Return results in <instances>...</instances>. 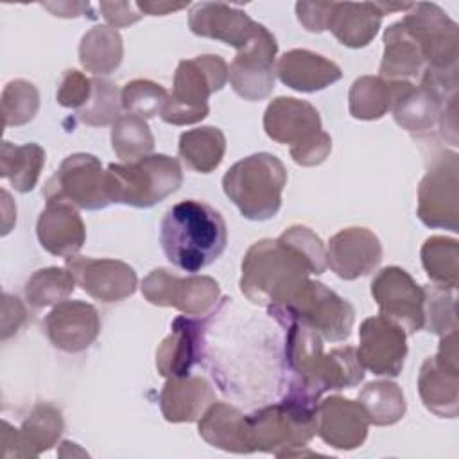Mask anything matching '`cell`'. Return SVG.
Returning <instances> with one entry per match:
<instances>
[{
  "mask_svg": "<svg viewBox=\"0 0 459 459\" xmlns=\"http://www.w3.org/2000/svg\"><path fill=\"white\" fill-rule=\"evenodd\" d=\"M326 269V249L307 226H290L278 238L255 242L244 260L240 290L255 305L273 307L290 298L310 274Z\"/></svg>",
  "mask_w": 459,
  "mask_h": 459,
  "instance_id": "6da1fadb",
  "label": "cell"
},
{
  "mask_svg": "<svg viewBox=\"0 0 459 459\" xmlns=\"http://www.w3.org/2000/svg\"><path fill=\"white\" fill-rule=\"evenodd\" d=\"M285 328L283 360L289 373L285 396L317 405L326 391H341L364 380V368L351 346L323 351V337L299 323Z\"/></svg>",
  "mask_w": 459,
  "mask_h": 459,
  "instance_id": "7a4b0ae2",
  "label": "cell"
},
{
  "mask_svg": "<svg viewBox=\"0 0 459 459\" xmlns=\"http://www.w3.org/2000/svg\"><path fill=\"white\" fill-rule=\"evenodd\" d=\"M226 242L224 217L197 199L176 203L160 224V244L167 260L186 273H197L213 264L226 249Z\"/></svg>",
  "mask_w": 459,
  "mask_h": 459,
  "instance_id": "3957f363",
  "label": "cell"
},
{
  "mask_svg": "<svg viewBox=\"0 0 459 459\" xmlns=\"http://www.w3.org/2000/svg\"><path fill=\"white\" fill-rule=\"evenodd\" d=\"M246 427L253 452L276 457L317 455L303 450L316 436V405L312 403L283 396L281 402L247 414Z\"/></svg>",
  "mask_w": 459,
  "mask_h": 459,
  "instance_id": "277c9868",
  "label": "cell"
},
{
  "mask_svg": "<svg viewBox=\"0 0 459 459\" xmlns=\"http://www.w3.org/2000/svg\"><path fill=\"white\" fill-rule=\"evenodd\" d=\"M287 185L285 165L269 152H256L233 163L224 178L222 190L249 221L273 219L281 206Z\"/></svg>",
  "mask_w": 459,
  "mask_h": 459,
  "instance_id": "5b68a950",
  "label": "cell"
},
{
  "mask_svg": "<svg viewBox=\"0 0 459 459\" xmlns=\"http://www.w3.org/2000/svg\"><path fill=\"white\" fill-rule=\"evenodd\" d=\"M106 179L111 203L151 208L181 186L183 170L176 158L149 154L134 161L109 163Z\"/></svg>",
  "mask_w": 459,
  "mask_h": 459,
  "instance_id": "8992f818",
  "label": "cell"
},
{
  "mask_svg": "<svg viewBox=\"0 0 459 459\" xmlns=\"http://www.w3.org/2000/svg\"><path fill=\"white\" fill-rule=\"evenodd\" d=\"M267 312L281 326L299 323L332 342L346 341L355 323L351 303L314 280L305 281L283 303L267 307Z\"/></svg>",
  "mask_w": 459,
  "mask_h": 459,
  "instance_id": "52a82bcc",
  "label": "cell"
},
{
  "mask_svg": "<svg viewBox=\"0 0 459 459\" xmlns=\"http://www.w3.org/2000/svg\"><path fill=\"white\" fill-rule=\"evenodd\" d=\"M230 68L221 56L204 54L179 61L174 86L161 111V120L172 126L197 124L208 117V99L224 88Z\"/></svg>",
  "mask_w": 459,
  "mask_h": 459,
  "instance_id": "ba28073f",
  "label": "cell"
},
{
  "mask_svg": "<svg viewBox=\"0 0 459 459\" xmlns=\"http://www.w3.org/2000/svg\"><path fill=\"white\" fill-rule=\"evenodd\" d=\"M402 23L418 43L425 70L441 74L457 72L459 29L439 5L430 2L412 4Z\"/></svg>",
  "mask_w": 459,
  "mask_h": 459,
  "instance_id": "9c48e42d",
  "label": "cell"
},
{
  "mask_svg": "<svg viewBox=\"0 0 459 459\" xmlns=\"http://www.w3.org/2000/svg\"><path fill=\"white\" fill-rule=\"evenodd\" d=\"M45 201H65L82 210H102L111 199L102 163L93 154L75 152L66 156L59 169L47 179Z\"/></svg>",
  "mask_w": 459,
  "mask_h": 459,
  "instance_id": "30bf717a",
  "label": "cell"
},
{
  "mask_svg": "<svg viewBox=\"0 0 459 459\" xmlns=\"http://www.w3.org/2000/svg\"><path fill=\"white\" fill-rule=\"evenodd\" d=\"M459 160L455 152L443 151L430 163L418 186V217L429 228H459Z\"/></svg>",
  "mask_w": 459,
  "mask_h": 459,
  "instance_id": "8fae6325",
  "label": "cell"
},
{
  "mask_svg": "<svg viewBox=\"0 0 459 459\" xmlns=\"http://www.w3.org/2000/svg\"><path fill=\"white\" fill-rule=\"evenodd\" d=\"M142 294L151 305L174 307L186 316H204L217 305L221 287L210 276H178L158 267L143 278Z\"/></svg>",
  "mask_w": 459,
  "mask_h": 459,
  "instance_id": "7c38bea8",
  "label": "cell"
},
{
  "mask_svg": "<svg viewBox=\"0 0 459 459\" xmlns=\"http://www.w3.org/2000/svg\"><path fill=\"white\" fill-rule=\"evenodd\" d=\"M418 391L423 405L439 418H455L459 411L457 330L441 335L437 353L420 368Z\"/></svg>",
  "mask_w": 459,
  "mask_h": 459,
  "instance_id": "4fadbf2b",
  "label": "cell"
},
{
  "mask_svg": "<svg viewBox=\"0 0 459 459\" xmlns=\"http://www.w3.org/2000/svg\"><path fill=\"white\" fill-rule=\"evenodd\" d=\"M371 296L382 317L405 333H416L425 323V290L402 267H384L371 281Z\"/></svg>",
  "mask_w": 459,
  "mask_h": 459,
  "instance_id": "5bb4252c",
  "label": "cell"
},
{
  "mask_svg": "<svg viewBox=\"0 0 459 459\" xmlns=\"http://www.w3.org/2000/svg\"><path fill=\"white\" fill-rule=\"evenodd\" d=\"M278 43L262 25L258 32L240 48L230 65V84L244 100H262L274 88V59Z\"/></svg>",
  "mask_w": 459,
  "mask_h": 459,
  "instance_id": "9a60e30c",
  "label": "cell"
},
{
  "mask_svg": "<svg viewBox=\"0 0 459 459\" xmlns=\"http://www.w3.org/2000/svg\"><path fill=\"white\" fill-rule=\"evenodd\" d=\"M65 267L72 273L75 283L93 299L102 303H117L134 294L138 278L134 269L113 258L68 256Z\"/></svg>",
  "mask_w": 459,
  "mask_h": 459,
  "instance_id": "2e32d148",
  "label": "cell"
},
{
  "mask_svg": "<svg viewBox=\"0 0 459 459\" xmlns=\"http://www.w3.org/2000/svg\"><path fill=\"white\" fill-rule=\"evenodd\" d=\"M405 330L393 321L373 316L362 321L359 330L357 359L364 369L380 377H398L407 355Z\"/></svg>",
  "mask_w": 459,
  "mask_h": 459,
  "instance_id": "e0dca14e",
  "label": "cell"
},
{
  "mask_svg": "<svg viewBox=\"0 0 459 459\" xmlns=\"http://www.w3.org/2000/svg\"><path fill=\"white\" fill-rule=\"evenodd\" d=\"M63 429L61 411L50 403H38L20 429L2 421V457H36L57 443Z\"/></svg>",
  "mask_w": 459,
  "mask_h": 459,
  "instance_id": "ac0fdd59",
  "label": "cell"
},
{
  "mask_svg": "<svg viewBox=\"0 0 459 459\" xmlns=\"http://www.w3.org/2000/svg\"><path fill=\"white\" fill-rule=\"evenodd\" d=\"M48 341L61 351L79 353L93 344L100 332L99 312L93 305L75 299L57 303L43 321Z\"/></svg>",
  "mask_w": 459,
  "mask_h": 459,
  "instance_id": "d6986e66",
  "label": "cell"
},
{
  "mask_svg": "<svg viewBox=\"0 0 459 459\" xmlns=\"http://www.w3.org/2000/svg\"><path fill=\"white\" fill-rule=\"evenodd\" d=\"M368 416L359 402L333 394L316 405V434L337 450H353L368 437Z\"/></svg>",
  "mask_w": 459,
  "mask_h": 459,
  "instance_id": "ffe728a7",
  "label": "cell"
},
{
  "mask_svg": "<svg viewBox=\"0 0 459 459\" xmlns=\"http://www.w3.org/2000/svg\"><path fill=\"white\" fill-rule=\"evenodd\" d=\"M206 344V323L190 316H178L170 333L156 350V369L165 378L190 375L203 360Z\"/></svg>",
  "mask_w": 459,
  "mask_h": 459,
  "instance_id": "44dd1931",
  "label": "cell"
},
{
  "mask_svg": "<svg viewBox=\"0 0 459 459\" xmlns=\"http://www.w3.org/2000/svg\"><path fill=\"white\" fill-rule=\"evenodd\" d=\"M382 262V244L368 228H344L328 240L326 265L342 280L373 273Z\"/></svg>",
  "mask_w": 459,
  "mask_h": 459,
  "instance_id": "7402d4cb",
  "label": "cell"
},
{
  "mask_svg": "<svg viewBox=\"0 0 459 459\" xmlns=\"http://www.w3.org/2000/svg\"><path fill=\"white\" fill-rule=\"evenodd\" d=\"M188 27L195 36L222 41L240 50L262 27L253 22L244 11L221 4V2H201L190 9Z\"/></svg>",
  "mask_w": 459,
  "mask_h": 459,
  "instance_id": "603a6c76",
  "label": "cell"
},
{
  "mask_svg": "<svg viewBox=\"0 0 459 459\" xmlns=\"http://www.w3.org/2000/svg\"><path fill=\"white\" fill-rule=\"evenodd\" d=\"M264 129L271 140L290 147L323 131L317 109L294 97H276L269 102L264 113Z\"/></svg>",
  "mask_w": 459,
  "mask_h": 459,
  "instance_id": "cb8c5ba5",
  "label": "cell"
},
{
  "mask_svg": "<svg viewBox=\"0 0 459 459\" xmlns=\"http://www.w3.org/2000/svg\"><path fill=\"white\" fill-rule=\"evenodd\" d=\"M36 235L43 249L56 256H74L86 240V226L77 208L65 201H48L39 213Z\"/></svg>",
  "mask_w": 459,
  "mask_h": 459,
  "instance_id": "d4e9b609",
  "label": "cell"
},
{
  "mask_svg": "<svg viewBox=\"0 0 459 459\" xmlns=\"http://www.w3.org/2000/svg\"><path fill=\"white\" fill-rule=\"evenodd\" d=\"M274 68L285 86L303 93L325 90L342 77L341 68L333 61L305 48L285 52Z\"/></svg>",
  "mask_w": 459,
  "mask_h": 459,
  "instance_id": "484cf974",
  "label": "cell"
},
{
  "mask_svg": "<svg viewBox=\"0 0 459 459\" xmlns=\"http://www.w3.org/2000/svg\"><path fill=\"white\" fill-rule=\"evenodd\" d=\"M215 402L212 385L203 377L185 375L167 378L160 393V409L170 423L197 421Z\"/></svg>",
  "mask_w": 459,
  "mask_h": 459,
  "instance_id": "4316f807",
  "label": "cell"
},
{
  "mask_svg": "<svg viewBox=\"0 0 459 459\" xmlns=\"http://www.w3.org/2000/svg\"><path fill=\"white\" fill-rule=\"evenodd\" d=\"M384 13L377 2H333L328 29L335 39L350 48L366 47L378 32Z\"/></svg>",
  "mask_w": 459,
  "mask_h": 459,
  "instance_id": "83f0119b",
  "label": "cell"
},
{
  "mask_svg": "<svg viewBox=\"0 0 459 459\" xmlns=\"http://www.w3.org/2000/svg\"><path fill=\"white\" fill-rule=\"evenodd\" d=\"M197 429L199 436L215 448L233 454L253 452L247 437L246 414L230 403L213 402L199 418Z\"/></svg>",
  "mask_w": 459,
  "mask_h": 459,
  "instance_id": "f1b7e54d",
  "label": "cell"
},
{
  "mask_svg": "<svg viewBox=\"0 0 459 459\" xmlns=\"http://www.w3.org/2000/svg\"><path fill=\"white\" fill-rule=\"evenodd\" d=\"M425 72V61L414 38L405 25L394 22L384 32V56L380 63V77L387 81L420 79Z\"/></svg>",
  "mask_w": 459,
  "mask_h": 459,
  "instance_id": "f546056e",
  "label": "cell"
},
{
  "mask_svg": "<svg viewBox=\"0 0 459 459\" xmlns=\"http://www.w3.org/2000/svg\"><path fill=\"white\" fill-rule=\"evenodd\" d=\"M405 81H387L380 75H362L353 81L348 93L350 115L357 120L382 118L405 86Z\"/></svg>",
  "mask_w": 459,
  "mask_h": 459,
  "instance_id": "4dcf8cb0",
  "label": "cell"
},
{
  "mask_svg": "<svg viewBox=\"0 0 459 459\" xmlns=\"http://www.w3.org/2000/svg\"><path fill=\"white\" fill-rule=\"evenodd\" d=\"M178 152L181 161L194 172L210 174L215 170L226 152V136L219 127L201 126L181 133Z\"/></svg>",
  "mask_w": 459,
  "mask_h": 459,
  "instance_id": "1f68e13d",
  "label": "cell"
},
{
  "mask_svg": "<svg viewBox=\"0 0 459 459\" xmlns=\"http://www.w3.org/2000/svg\"><path fill=\"white\" fill-rule=\"evenodd\" d=\"M124 57L122 36L108 25L91 27L79 43V61L84 70L108 75L115 72Z\"/></svg>",
  "mask_w": 459,
  "mask_h": 459,
  "instance_id": "d6a6232c",
  "label": "cell"
},
{
  "mask_svg": "<svg viewBox=\"0 0 459 459\" xmlns=\"http://www.w3.org/2000/svg\"><path fill=\"white\" fill-rule=\"evenodd\" d=\"M45 165V151L38 143L14 145L11 142L2 143L0 151V176L11 183V186L22 194L30 192Z\"/></svg>",
  "mask_w": 459,
  "mask_h": 459,
  "instance_id": "836d02e7",
  "label": "cell"
},
{
  "mask_svg": "<svg viewBox=\"0 0 459 459\" xmlns=\"http://www.w3.org/2000/svg\"><path fill=\"white\" fill-rule=\"evenodd\" d=\"M357 402L364 409L368 421L378 427L393 425L405 414V398L398 384L389 380H377L366 384L359 393Z\"/></svg>",
  "mask_w": 459,
  "mask_h": 459,
  "instance_id": "e575fe53",
  "label": "cell"
},
{
  "mask_svg": "<svg viewBox=\"0 0 459 459\" xmlns=\"http://www.w3.org/2000/svg\"><path fill=\"white\" fill-rule=\"evenodd\" d=\"M421 264L427 276L443 289L455 290L459 274L457 240L443 235L429 237L421 246Z\"/></svg>",
  "mask_w": 459,
  "mask_h": 459,
  "instance_id": "d590c367",
  "label": "cell"
},
{
  "mask_svg": "<svg viewBox=\"0 0 459 459\" xmlns=\"http://www.w3.org/2000/svg\"><path fill=\"white\" fill-rule=\"evenodd\" d=\"M111 149L124 161L149 156L154 149V136L145 118L129 113L120 115L111 126Z\"/></svg>",
  "mask_w": 459,
  "mask_h": 459,
  "instance_id": "8d00e7d4",
  "label": "cell"
},
{
  "mask_svg": "<svg viewBox=\"0 0 459 459\" xmlns=\"http://www.w3.org/2000/svg\"><path fill=\"white\" fill-rule=\"evenodd\" d=\"M74 289L75 280L66 267H45L25 283V298L32 307H50L65 301Z\"/></svg>",
  "mask_w": 459,
  "mask_h": 459,
  "instance_id": "74e56055",
  "label": "cell"
},
{
  "mask_svg": "<svg viewBox=\"0 0 459 459\" xmlns=\"http://www.w3.org/2000/svg\"><path fill=\"white\" fill-rule=\"evenodd\" d=\"M122 111V91L117 88L115 82L93 77L91 79V95L88 102L77 109V117L81 122L102 127L108 124H115V120L120 117Z\"/></svg>",
  "mask_w": 459,
  "mask_h": 459,
  "instance_id": "f35d334b",
  "label": "cell"
},
{
  "mask_svg": "<svg viewBox=\"0 0 459 459\" xmlns=\"http://www.w3.org/2000/svg\"><path fill=\"white\" fill-rule=\"evenodd\" d=\"M39 109V93L36 86L25 79L9 81L2 91L4 127L23 126L30 122Z\"/></svg>",
  "mask_w": 459,
  "mask_h": 459,
  "instance_id": "ab89813d",
  "label": "cell"
},
{
  "mask_svg": "<svg viewBox=\"0 0 459 459\" xmlns=\"http://www.w3.org/2000/svg\"><path fill=\"white\" fill-rule=\"evenodd\" d=\"M167 99L169 91L149 79H134L122 88V109L145 120L161 115Z\"/></svg>",
  "mask_w": 459,
  "mask_h": 459,
  "instance_id": "60d3db41",
  "label": "cell"
},
{
  "mask_svg": "<svg viewBox=\"0 0 459 459\" xmlns=\"http://www.w3.org/2000/svg\"><path fill=\"white\" fill-rule=\"evenodd\" d=\"M425 290V323L423 328L436 335H445L457 330L455 301L450 289L439 285H427Z\"/></svg>",
  "mask_w": 459,
  "mask_h": 459,
  "instance_id": "b9f144b4",
  "label": "cell"
},
{
  "mask_svg": "<svg viewBox=\"0 0 459 459\" xmlns=\"http://www.w3.org/2000/svg\"><path fill=\"white\" fill-rule=\"evenodd\" d=\"M91 95V79L79 70H66L57 88V104L63 108L81 109Z\"/></svg>",
  "mask_w": 459,
  "mask_h": 459,
  "instance_id": "7bdbcfd3",
  "label": "cell"
},
{
  "mask_svg": "<svg viewBox=\"0 0 459 459\" xmlns=\"http://www.w3.org/2000/svg\"><path fill=\"white\" fill-rule=\"evenodd\" d=\"M332 151V138L328 133L319 131L316 136L292 145L290 156L301 167H316L323 163Z\"/></svg>",
  "mask_w": 459,
  "mask_h": 459,
  "instance_id": "ee69618b",
  "label": "cell"
},
{
  "mask_svg": "<svg viewBox=\"0 0 459 459\" xmlns=\"http://www.w3.org/2000/svg\"><path fill=\"white\" fill-rule=\"evenodd\" d=\"M332 9L333 2H298L296 16L308 32H323L328 29Z\"/></svg>",
  "mask_w": 459,
  "mask_h": 459,
  "instance_id": "f6af8a7d",
  "label": "cell"
},
{
  "mask_svg": "<svg viewBox=\"0 0 459 459\" xmlns=\"http://www.w3.org/2000/svg\"><path fill=\"white\" fill-rule=\"evenodd\" d=\"M99 9L111 29H120L136 23L143 14L133 2H100Z\"/></svg>",
  "mask_w": 459,
  "mask_h": 459,
  "instance_id": "bcb514c9",
  "label": "cell"
},
{
  "mask_svg": "<svg viewBox=\"0 0 459 459\" xmlns=\"http://www.w3.org/2000/svg\"><path fill=\"white\" fill-rule=\"evenodd\" d=\"M25 321V307L16 296L4 292L2 296V339L16 333Z\"/></svg>",
  "mask_w": 459,
  "mask_h": 459,
  "instance_id": "7dc6e473",
  "label": "cell"
},
{
  "mask_svg": "<svg viewBox=\"0 0 459 459\" xmlns=\"http://www.w3.org/2000/svg\"><path fill=\"white\" fill-rule=\"evenodd\" d=\"M437 126H439L441 136L448 140L450 145H457V97L445 106L437 120Z\"/></svg>",
  "mask_w": 459,
  "mask_h": 459,
  "instance_id": "c3c4849f",
  "label": "cell"
},
{
  "mask_svg": "<svg viewBox=\"0 0 459 459\" xmlns=\"http://www.w3.org/2000/svg\"><path fill=\"white\" fill-rule=\"evenodd\" d=\"M43 7L48 9L54 16L75 18V16H81L84 11H88L90 4H84V2H57V4H43Z\"/></svg>",
  "mask_w": 459,
  "mask_h": 459,
  "instance_id": "681fc988",
  "label": "cell"
},
{
  "mask_svg": "<svg viewBox=\"0 0 459 459\" xmlns=\"http://www.w3.org/2000/svg\"><path fill=\"white\" fill-rule=\"evenodd\" d=\"M142 14H149V16H165L169 13L185 9L188 5V2H181V4H174V2H138L136 4Z\"/></svg>",
  "mask_w": 459,
  "mask_h": 459,
  "instance_id": "f907efd6",
  "label": "cell"
}]
</instances>
